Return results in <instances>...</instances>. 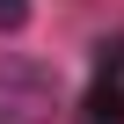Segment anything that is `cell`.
Here are the masks:
<instances>
[{
	"label": "cell",
	"mask_w": 124,
	"mask_h": 124,
	"mask_svg": "<svg viewBox=\"0 0 124 124\" xmlns=\"http://www.w3.org/2000/svg\"><path fill=\"white\" fill-rule=\"evenodd\" d=\"M58 109V73L44 58H0V124H51Z\"/></svg>",
	"instance_id": "obj_1"
},
{
	"label": "cell",
	"mask_w": 124,
	"mask_h": 124,
	"mask_svg": "<svg viewBox=\"0 0 124 124\" xmlns=\"http://www.w3.org/2000/svg\"><path fill=\"white\" fill-rule=\"evenodd\" d=\"M80 124H124V80H95L88 95H80Z\"/></svg>",
	"instance_id": "obj_2"
},
{
	"label": "cell",
	"mask_w": 124,
	"mask_h": 124,
	"mask_svg": "<svg viewBox=\"0 0 124 124\" xmlns=\"http://www.w3.org/2000/svg\"><path fill=\"white\" fill-rule=\"evenodd\" d=\"M22 22H29V0H0V37H15Z\"/></svg>",
	"instance_id": "obj_3"
}]
</instances>
